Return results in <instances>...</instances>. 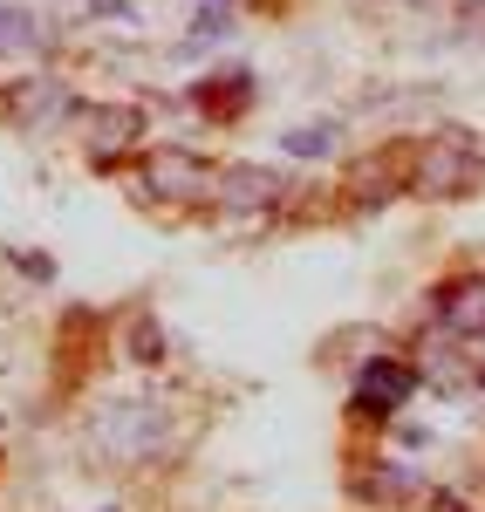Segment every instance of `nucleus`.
I'll return each instance as SVG.
<instances>
[{"instance_id":"6","label":"nucleus","mask_w":485,"mask_h":512,"mask_svg":"<svg viewBox=\"0 0 485 512\" xmlns=\"http://www.w3.org/2000/svg\"><path fill=\"white\" fill-rule=\"evenodd\" d=\"M342 492L369 512H424L431 506V478L417 472L410 458H356Z\"/></svg>"},{"instance_id":"4","label":"nucleus","mask_w":485,"mask_h":512,"mask_svg":"<svg viewBox=\"0 0 485 512\" xmlns=\"http://www.w3.org/2000/svg\"><path fill=\"white\" fill-rule=\"evenodd\" d=\"M137 198L144 205H212L219 198V164H205L199 151H178V144H164V151H144L137 158Z\"/></svg>"},{"instance_id":"18","label":"nucleus","mask_w":485,"mask_h":512,"mask_svg":"<svg viewBox=\"0 0 485 512\" xmlns=\"http://www.w3.org/2000/svg\"><path fill=\"white\" fill-rule=\"evenodd\" d=\"M390 444H397V451H424V431H417V424H390Z\"/></svg>"},{"instance_id":"3","label":"nucleus","mask_w":485,"mask_h":512,"mask_svg":"<svg viewBox=\"0 0 485 512\" xmlns=\"http://www.w3.org/2000/svg\"><path fill=\"white\" fill-rule=\"evenodd\" d=\"M485 185V137L472 130H438L417 144V171H410V192L451 205V198H472Z\"/></svg>"},{"instance_id":"11","label":"nucleus","mask_w":485,"mask_h":512,"mask_svg":"<svg viewBox=\"0 0 485 512\" xmlns=\"http://www.w3.org/2000/svg\"><path fill=\"white\" fill-rule=\"evenodd\" d=\"M76 110L82 103H69L62 82H14V89H7V123H21V130L62 123V117H76Z\"/></svg>"},{"instance_id":"15","label":"nucleus","mask_w":485,"mask_h":512,"mask_svg":"<svg viewBox=\"0 0 485 512\" xmlns=\"http://www.w3.org/2000/svg\"><path fill=\"white\" fill-rule=\"evenodd\" d=\"M226 28H233V14H226L219 0H205V7H199V21H192V48H205V41H219Z\"/></svg>"},{"instance_id":"16","label":"nucleus","mask_w":485,"mask_h":512,"mask_svg":"<svg viewBox=\"0 0 485 512\" xmlns=\"http://www.w3.org/2000/svg\"><path fill=\"white\" fill-rule=\"evenodd\" d=\"M14 267H21L28 280H41V287L55 280V260H48V253H35V246H28V253H14Z\"/></svg>"},{"instance_id":"9","label":"nucleus","mask_w":485,"mask_h":512,"mask_svg":"<svg viewBox=\"0 0 485 512\" xmlns=\"http://www.w3.org/2000/svg\"><path fill=\"white\" fill-rule=\"evenodd\" d=\"M424 321H438L458 342H485V274H451L431 287L424 301Z\"/></svg>"},{"instance_id":"10","label":"nucleus","mask_w":485,"mask_h":512,"mask_svg":"<svg viewBox=\"0 0 485 512\" xmlns=\"http://www.w3.org/2000/svg\"><path fill=\"white\" fill-rule=\"evenodd\" d=\"M199 117H212V123H233V117H246L253 110V76L246 69H219V76H205V82H192V96H185Z\"/></svg>"},{"instance_id":"19","label":"nucleus","mask_w":485,"mask_h":512,"mask_svg":"<svg viewBox=\"0 0 485 512\" xmlns=\"http://www.w3.org/2000/svg\"><path fill=\"white\" fill-rule=\"evenodd\" d=\"M96 512H123V506H96Z\"/></svg>"},{"instance_id":"8","label":"nucleus","mask_w":485,"mask_h":512,"mask_svg":"<svg viewBox=\"0 0 485 512\" xmlns=\"http://www.w3.org/2000/svg\"><path fill=\"white\" fill-rule=\"evenodd\" d=\"M76 130H82V151L96 164H117L123 151L144 144V110H137V103H82Z\"/></svg>"},{"instance_id":"20","label":"nucleus","mask_w":485,"mask_h":512,"mask_svg":"<svg viewBox=\"0 0 485 512\" xmlns=\"http://www.w3.org/2000/svg\"><path fill=\"white\" fill-rule=\"evenodd\" d=\"M219 7H233V0H219Z\"/></svg>"},{"instance_id":"13","label":"nucleus","mask_w":485,"mask_h":512,"mask_svg":"<svg viewBox=\"0 0 485 512\" xmlns=\"http://www.w3.org/2000/svg\"><path fill=\"white\" fill-rule=\"evenodd\" d=\"M41 48V14L21 0H0V55H35Z\"/></svg>"},{"instance_id":"17","label":"nucleus","mask_w":485,"mask_h":512,"mask_svg":"<svg viewBox=\"0 0 485 512\" xmlns=\"http://www.w3.org/2000/svg\"><path fill=\"white\" fill-rule=\"evenodd\" d=\"M431 512H479L472 499H458L451 485H431Z\"/></svg>"},{"instance_id":"14","label":"nucleus","mask_w":485,"mask_h":512,"mask_svg":"<svg viewBox=\"0 0 485 512\" xmlns=\"http://www.w3.org/2000/svg\"><path fill=\"white\" fill-rule=\"evenodd\" d=\"M335 144H342V130H335V123H301V130H287V137H281V151H287L294 164L335 158Z\"/></svg>"},{"instance_id":"2","label":"nucleus","mask_w":485,"mask_h":512,"mask_svg":"<svg viewBox=\"0 0 485 512\" xmlns=\"http://www.w3.org/2000/svg\"><path fill=\"white\" fill-rule=\"evenodd\" d=\"M89 437H96V451L110 465H151L164 444L178 437V424H171V410H164L158 396H117V403L96 410Z\"/></svg>"},{"instance_id":"1","label":"nucleus","mask_w":485,"mask_h":512,"mask_svg":"<svg viewBox=\"0 0 485 512\" xmlns=\"http://www.w3.org/2000/svg\"><path fill=\"white\" fill-rule=\"evenodd\" d=\"M417 390H424L417 355H410V349H383V342H376V349L349 369V417H356V431H390Z\"/></svg>"},{"instance_id":"5","label":"nucleus","mask_w":485,"mask_h":512,"mask_svg":"<svg viewBox=\"0 0 485 512\" xmlns=\"http://www.w3.org/2000/svg\"><path fill=\"white\" fill-rule=\"evenodd\" d=\"M410 171H417V144H404V137H390L376 151H356L342 164V205L383 212V205H397L410 192Z\"/></svg>"},{"instance_id":"7","label":"nucleus","mask_w":485,"mask_h":512,"mask_svg":"<svg viewBox=\"0 0 485 512\" xmlns=\"http://www.w3.org/2000/svg\"><path fill=\"white\" fill-rule=\"evenodd\" d=\"M287 198H294V178L281 164H226L212 205H226L233 219H260V212H281Z\"/></svg>"},{"instance_id":"12","label":"nucleus","mask_w":485,"mask_h":512,"mask_svg":"<svg viewBox=\"0 0 485 512\" xmlns=\"http://www.w3.org/2000/svg\"><path fill=\"white\" fill-rule=\"evenodd\" d=\"M123 355H130V369H164L171 342H164V321L151 308H137V315L123 321Z\"/></svg>"}]
</instances>
